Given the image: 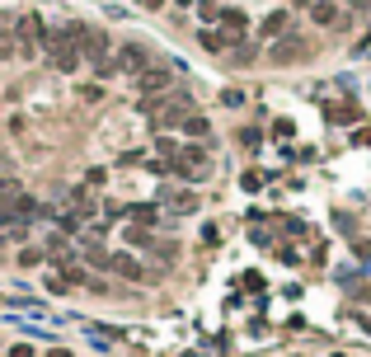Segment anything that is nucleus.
<instances>
[{
    "label": "nucleus",
    "instance_id": "obj_21",
    "mask_svg": "<svg viewBox=\"0 0 371 357\" xmlns=\"http://www.w3.org/2000/svg\"><path fill=\"white\" fill-rule=\"evenodd\" d=\"M198 15L202 19H221V5L217 0H198Z\"/></svg>",
    "mask_w": 371,
    "mask_h": 357
},
{
    "label": "nucleus",
    "instance_id": "obj_13",
    "mask_svg": "<svg viewBox=\"0 0 371 357\" xmlns=\"http://www.w3.org/2000/svg\"><path fill=\"white\" fill-rule=\"evenodd\" d=\"M123 217L141 221V226H151V221H160V207H155V202H137V207H123Z\"/></svg>",
    "mask_w": 371,
    "mask_h": 357
},
{
    "label": "nucleus",
    "instance_id": "obj_26",
    "mask_svg": "<svg viewBox=\"0 0 371 357\" xmlns=\"http://www.w3.org/2000/svg\"><path fill=\"white\" fill-rule=\"evenodd\" d=\"M141 10H160V5H165V0H137Z\"/></svg>",
    "mask_w": 371,
    "mask_h": 357
},
{
    "label": "nucleus",
    "instance_id": "obj_31",
    "mask_svg": "<svg viewBox=\"0 0 371 357\" xmlns=\"http://www.w3.org/2000/svg\"><path fill=\"white\" fill-rule=\"evenodd\" d=\"M339 357H343V353H339Z\"/></svg>",
    "mask_w": 371,
    "mask_h": 357
},
{
    "label": "nucleus",
    "instance_id": "obj_2",
    "mask_svg": "<svg viewBox=\"0 0 371 357\" xmlns=\"http://www.w3.org/2000/svg\"><path fill=\"white\" fill-rule=\"evenodd\" d=\"M170 165H174V174H179V179H207L212 156H207V146H179V156H174Z\"/></svg>",
    "mask_w": 371,
    "mask_h": 357
},
{
    "label": "nucleus",
    "instance_id": "obj_27",
    "mask_svg": "<svg viewBox=\"0 0 371 357\" xmlns=\"http://www.w3.org/2000/svg\"><path fill=\"white\" fill-rule=\"evenodd\" d=\"M47 357H71V353H66V348H52V353H47Z\"/></svg>",
    "mask_w": 371,
    "mask_h": 357
},
{
    "label": "nucleus",
    "instance_id": "obj_10",
    "mask_svg": "<svg viewBox=\"0 0 371 357\" xmlns=\"http://www.w3.org/2000/svg\"><path fill=\"white\" fill-rule=\"evenodd\" d=\"M113 273L127 282H146V264L141 259H132V254H113Z\"/></svg>",
    "mask_w": 371,
    "mask_h": 357
},
{
    "label": "nucleus",
    "instance_id": "obj_20",
    "mask_svg": "<svg viewBox=\"0 0 371 357\" xmlns=\"http://www.w3.org/2000/svg\"><path fill=\"white\" fill-rule=\"evenodd\" d=\"M329 118H334V123H357L362 113H357L353 104H339V109H329Z\"/></svg>",
    "mask_w": 371,
    "mask_h": 357
},
{
    "label": "nucleus",
    "instance_id": "obj_16",
    "mask_svg": "<svg viewBox=\"0 0 371 357\" xmlns=\"http://www.w3.org/2000/svg\"><path fill=\"white\" fill-rule=\"evenodd\" d=\"M184 132H188V137H198V141H207V137H212V123L193 113V118H188V123H184Z\"/></svg>",
    "mask_w": 371,
    "mask_h": 357
},
{
    "label": "nucleus",
    "instance_id": "obj_25",
    "mask_svg": "<svg viewBox=\"0 0 371 357\" xmlns=\"http://www.w3.org/2000/svg\"><path fill=\"white\" fill-rule=\"evenodd\" d=\"M5 357H33V348H29V343H15V348H10Z\"/></svg>",
    "mask_w": 371,
    "mask_h": 357
},
{
    "label": "nucleus",
    "instance_id": "obj_5",
    "mask_svg": "<svg viewBox=\"0 0 371 357\" xmlns=\"http://www.w3.org/2000/svg\"><path fill=\"white\" fill-rule=\"evenodd\" d=\"M155 118V127H184L193 113H188V99H160V104H146Z\"/></svg>",
    "mask_w": 371,
    "mask_h": 357
},
{
    "label": "nucleus",
    "instance_id": "obj_19",
    "mask_svg": "<svg viewBox=\"0 0 371 357\" xmlns=\"http://www.w3.org/2000/svg\"><path fill=\"white\" fill-rule=\"evenodd\" d=\"M57 268H62V278H66V282H90V278H85V268H76L71 259H57Z\"/></svg>",
    "mask_w": 371,
    "mask_h": 357
},
{
    "label": "nucleus",
    "instance_id": "obj_12",
    "mask_svg": "<svg viewBox=\"0 0 371 357\" xmlns=\"http://www.w3.org/2000/svg\"><path fill=\"white\" fill-rule=\"evenodd\" d=\"M287 24H292V15H287V10H273V15H263L259 33L263 38H287Z\"/></svg>",
    "mask_w": 371,
    "mask_h": 357
},
{
    "label": "nucleus",
    "instance_id": "obj_28",
    "mask_svg": "<svg viewBox=\"0 0 371 357\" xmlns=\"http://www.w3.org/2000/svg\"><path fill=\"white\" fill-rule=\"evenodd\" d=\"M287 5H315V0H287Z\"/></svg>",
    "mask_w": 371,
    "mask_h": 357
},
{
    "label": "nucleus",
    "instance_id": "obj_14",
    "mask_svg": "<svg viewBox=\"0 0 371 357\" xmlns=\"http://www.w3.org/2000/svg\"><path fill=\"white\" fill-rule=\"evenodd\" d=\"M310 19H315V24H334V19H339V5H334V0H315V5H310Z\"/></svg>",
    "mask_w": 371,
    "mask_h": 357
},
{
    "label": "nucleus",
    "instance_id": "obj_18",
    "mask_svg": "<svg viewBox=\"0 0 371 357\" xmlns=\"http://www.w3.org/2000/svg\"><path fill=\"white\" fill-rule=\"evenodd\" d=\"M179 156V141H170V137H155V160H174Z\"/></svg>",
    "mask_w": 371,
    "mask_h": 357
},
{
    "label": "nucleus",
    "instance_id": "obj_8",
    "mask_svg": "<svg viewBox=\"0 0 371 357\" xmlns=\"http://www.w3.org/2000/svg\"><path fill=\"white\" fill-rule=\"evenodd\" d=\"M80 52L90 57V66L109 62V33H104V29H85V24H80Z\"/></svg>",
    "mask_w": 371,
    "mask_h": 357
},
{
    "label": "nucleus",
    "instance_id": "obj_24",
    "mask_svg": "<svg viewBox=\"0 0 371 357\" xmlns=\"http://www.w3.org/2000/svg\"><path fill=\"white\" fill-rule=\"evenodd\" d=\"M127 240H132V245H151V235L141 231V226H132V231H127Z\"/></svg>",
    "mask_w": 371,
    "mask_h": 357
},
{
    "label": "nucleus",
    "instance_id": "obj_1",
    "mask_svg": "<svg viewBox=\"0 0 371 357\" xmlns=\"http://www.w3.org/2000/svg\"><path fill=\"white\" fill-rule=\"evenodd\" d=\"M43 57L52 62V71H80V24H71V29H52L43 38Z\"/></svg>",
    "mask_w": 371,
    "mask_h": 357
},
{
    "label": "nucleus",
    "instance_id": "obj_30",
    "mask_svg": "<svg viewBox=\"0 0 371 357\" xmlns=\"http://www.w3.org/2000/svg\"><path fill=\"white\" fill-rule=\"evenodd\" d=\"M5 38H10V33H5V29H0V43H5Z\"/></svg>",
    "mask_w": 371,
    "mask_h": 357
},
{
    "label": "nucleus",
    "instance_id": "obj_7",
    "mask_svg": "<svg viewBox=\"0 0 371 357\" xmlns=\"http://www.w3.org/2000/svg\"><path fill=\"white\" fill-rule=\"evenodd\" d=\"M306 57V38H296V33H287V38H278V43L268 47V62L273 66H292Z\"/></svg>",
    "mask_w": 371,
    "mask_h": 357
},
{
    "label": "nucleus",
    "instance_id": "obj_15",
    "mask_svg": "<svg viewBox=\"0 0 371 357\" xmlns=\"http://www.w3.org/2000/svg\"><path fill=\"white\" fill-rule=\"evenodd\" d=\"M198 43L207 47V52H226V33H221V29H202Z\"/></svg>",
    "mask_w": 371,
    "mask_h": 357
},
{
    "label": "nucleus",
    "instance_id": "obj_3",
    "mask_svg": "<svg viewBox=\"0 0 371 357\" xmlns=\"http://www.w3.org/2000/svg\"><path fill=\"white\" fill-rule=\"evenodd\" d=\"M43 19H38V15H33V10H29V15H19L15 19V52H19V57H33V52H38V43H43Z\"/></svg>",
    "mask_w": 371,
    "mask_h": 357
},
{
    "label": "nucleus",
    "instance_id": "obj_11",
    "mask_svg": "<svg viewBox=\"0 0 371 357\" xmlns=\"http://www.w3.org/2000/svg\"><path fill=\"white\" fill-rule=\"evenodd\" d=\"M160 90H170V71L165 66H146L141 71V94H160Z\"/></svg>",
    "mask_w": 371,
    "mask_h": 357
},
{
    "label": "nucleus",
    "instance_id": "obj_29",
    "mask_svg": "<svg viewBox=\"0 0 371 357\" xmlns=\"http://www.w3.org/2000/svg\"><path fill=\"white\" fill-rule=\"evenodd\" d=\"M174 5H193V0H174Z\"/></svg>",
    "mask_w": 371,
    "mask_h": 357
},
{
    "label": "nucleus",
    "instance_id": "obj_4",
    "mask_svg": "<svg viewBox=\"0 0 371 357\" xmlns=\"http://www.w3.org/2000/svg\"><path fill=\"white\" fill-rule=\"evenodd\" d=\"M155 207L170 212V217H193V212H198V193H193V188H160V193H155Z\"/></svg>",
    "mask_w": 371,
    "mask_h": 357
},
{
    "label": "nucleus",
    "instance_id": "obj_9",
    "mask_svg": "<svg viewBox=\"0 0 371 357\" xmlns=\"http://www.w3.org/2000/svg\"><path fill=\"white\" fill-rule=\"evenodd\" d=\"M245 29H249L245 10H221V33H226V43H245Z\"/></svg>",
    "mask_w": 371,
    "mask_h": 357
},
{
    "label": "nucleus",
    "instance_id": "obj_6",
    "mask_svg": "<svg viewBox=\"0 0 371 357\" xmlns=\"http://www.w3.org/2000/svg\"><path fill=\"white\" fill-rule=\"evenodd\" d=\"M109 62H113V76H118V71H123V76H141V71L151 66L141 43H123V47H118V57H109Z\"/></svg>",
    "mask_w": 371,
    "mask_h": 357
},
{
    "label": "nucleus",
    "instance_id": "obj_22",
    "mask_svg": "<svg viewBox=\"0 0 371 357\" xmlns=\"http://www.w3.org/2000/svg\"><path fill=\"white\" fill-rule=\"evenodd\" d=\"M19 264H24V268H38V264H43V254H38V249H24V254H19Z\"/></svg>",
    "mask_w": 371,
    "mask_h": 357
},
{
    "label": "nucleus",
    "instance_id": "obj_23",
    "mask_svg": "<svg viewBox=\"0 0 371 357\" xmlns=\"http://www.w3.org/2000/svg\"><path fill=\"white\" fill-rule=\"evenodd\" d=\"M235 62H254V43H235Z\"/></svg>",
    "mask_w": 371,
    "mask_h": 357
},
{
    "label": "nucleus",
    "instance_id": "obj_17",
    "mask_svg": "<svg viewBox=\"0 0 371 357\" xmlns=\"http://www.w3.org/2000/svg\"><path fill=\"white\" fill-rule=\"evenodd\" d=\"M85 259H90V268H113V254H104L99 245H85Z\"/></svg>",
    "mask_w": 371,
    "mask_h": 357
}]
</instances>
